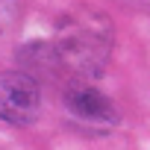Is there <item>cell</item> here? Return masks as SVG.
<instances>
[{"label":"cell","mask_w":150,"mask_h":150,"mask_svg":"<svg viewBox=\"0 0 150 150\" xmlns=\"http://www.w3.org/2000/svg\"><path fill=\"white\" fill-rule=\"evenodd\" d=\"M62 103L65 109L83 121V124H91V127H115L118 124V106L109 94H103L97 86H91V80H77V77H71L65 91H62Z\"/></svg>","instance_id":"3"},{"label":"cell","mask_w":150,"mask_h":150,"mask_svg":"<svg viewBox=\"0 0 150 150\" xmlns=\"http://www.w3.org/2000/svg\"><path fill=\"white\" fill-rule=\"evenodd\" d=\"M41 118V88L30 71H0V121L33 127Z\"/></svg>","instance_id":"2"},{"label":"cell","mask_w":150,"mask_h":150,"mask_svg":"<svg viewBox=\"0 0 150 150\" xmlns=\"http://www.w3.org/2000/svg\"><path fill=\"white\" fill-rule=\"evenodd\" d=\"M18 21V0H0V35H6Z\"/></svg>","instance_id":"4"},{"label":"cell","mask_w":150,"mask_h":150,"mask_svg":"<svg viewBox=\"0 0 150 150\" xmlns=\"http://www.w3.org/2000/svg\"><path fill=\"white\" fill-rule=\"evenodd\" d=\"M56 68L77 80H97L112 56V30L103 18L88 15L71 21L53 41Z\"/></svg>","instance_id":"1"}]
</instances>
